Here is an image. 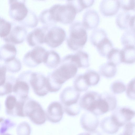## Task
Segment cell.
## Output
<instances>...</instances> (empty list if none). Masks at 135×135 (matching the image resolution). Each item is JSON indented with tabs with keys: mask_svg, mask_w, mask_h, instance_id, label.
<instances>
[{
	"mask_svg": "<svg viewBox=\"0 0 135 135\" xmlns=\"http://www.w3.org/2000/svg\"><path fill=\"white\" fill-rule=\"evenodd\" d=\"M5 105L6 114L8 115L17 117L19 102L17 98L15 96L9 95L6 98Z\"/></svg>",
	"mask_w": 135,
	"mask_h": 135,
	"instance_id": "d6986e66",
	"label": "cell"
},
{
	"mask_svg": "<svg viewBox=\"0 0 135 135\" xmlns=\"http://www.w3.org/2000/svg\"><path fill=\"white\" fill-rule=\"evenodd\" d=\"M100 22V17L98 12L90 9L87 10L83 16V23L86 30L95 28Z\"/></svg>",
	"mask_w": 135,
	"mask_h": 135,
	"instance_id": "5bb4252c",
	"label": "cell"
},
{
	"mask_svg": "<svg viewBox=\"0 0 135 135\" xmlns=\"http://www.w3.org/2000/svg\"><path fill=\"white\" fill-rule=\"evenodd\" d=\"M106 57L107 62L116 66L122 63L121 50L119 49L113 48Z\"/></svg>",
	"mask_w": 135,
	"mask_h": 135,
	"instance_id": "1f68e13d",
	"label": "cell"
},
{
	"mask_svg": "<svg viewBox=\"0 0 135 135\" xmlns=\"http://www.w3.org/2000/svg\"><path fill=\"white\" fill-rule=\"evenodd\" d=\"M135 15L129 11H123L117 16L115 20L117 25L120 29L135 30Z\"/></svg>",
	"mask_w": 135,
	"mask_h": 135,
	"instance_id": "30bf717a",
	"label": "cell"
},
{
	"mask_svg": "<svg viewBox=\"0 0 135 135\" xmlns=\"http://www.w3.org/2000/svg\"><path fill=\"white\" fill-rule=\"evenodd\" d=\"M96 47L99 54L102 56L105 57L113 48V44L112 41L107 37Z\"/></svg>",
	"mask_w": 135,
	"mask_h": 135,
	"instance_id": "d4e9b609",
	"label": "cell"
},
{
	"mask_svg": "<svg viewBox=\"0 0 135 135\" xmlns=\"http://www.w3.org/2000/svg\"><path fill=\"white\" fill-rule=\"evenodd\" d=\"M119 135H132L129 133L123 131V133H121Z\"/></svg>",
	"mask_w": 135,
	"mask_h": 135,
	"instance_id": "b9f144b4",
	"label": "cell"
},
{
	"mask_svg": "<svg viewBox=\"0 0 135 135\" xmlns=\"http://www.w3.org/2000/svg\"><path fill=\"white\" fill-rule=\"evenodd\" d=\"M16 80L13 76L6 77L5 83L0 86V96L11 94L13 92V86Z\"/></svg>",
	"mask_w": 135,
	"mask_h": 135,
	"instance_id": "f1b7e54d",
	"label": "cell"
},
{
	"mask_svg": "<svg viewBox=\"0 0 135 135\" xmlns=\"http://www.w3.org/2000/svg\"><path fill=\"white\" fill-rule=\"evenodd\" d=\"M29 84L35 94L38 96H44L49 92L47 78L41 73L32 72L30 76Z\"/></svg>",
	"mask_w": 135,
	"mask_h": 135,
	"instance_id": "277c9868",
	"label": "cell"
},
{
	"mask_svg": "<svg viewBox=\"0 0 135 135\" xmlns=\"http://www.w3.org/2000/svg\"><path fill=\"white\" fill-rule=\"evenodd\" d=\"M100 125L103 131L109 134H115L120 128L114 122L110 116L103 118L100 122Z\"/></svg>",
	"mask_w": 135,
	"mask_h": 135,
	"instance_id": "ffe728a7",
	"label": "cell"
},
{
	"mask_svg": "<svg viewBox=\"0 0 135 135\" xmlns=\"http://www.w3.org/2000/svg\"><path fill=\"white\" fill-rule=\"evenodd\" d=\"M126 86L122 81L117 80L113 82L110 86V89L114 94H121L126 91Z\"/></svg>",
	"mask_w": 135,
	"mask_h": 135,
	"instance_id": "e575fe53",
	"label": "cell"
},
{
	"mask_svg": "<svg viewBox=\"0 0 135 135\" xmlns=\"http://www.w3.org/2000/svg\"><path fill=\"white\" fill-rule=\"evenodd\" d=\"M117 72L116 66L107 62L101 65L99 67V72L103 76L107 78L114 77Z\"/></svg>",
	"mask_w": 135,
	"mask_h": 135,
	"instance_id": "cb8c5ba5",
	"label": "cell"
},
{
	"mask_svg": "<svg viewBox=\"0 0 135 135\" xmlns=\"http://www.w3.org/2000/svg\"><path fill=\"white\" fill-rule=\"evenodd\" d=\"M81 127L85 130L91 132L95 131L99 121L97 116L89 112L84 113L80 119Z\"/></svg>",
	"mask_w": 135,
	"mask_h": 135,
	"instance_id": "7c38bea8",
	"label": "cell"
},
{
	"mask_svg": "<svg viewBox=\"0 0 135 135\" xmlns=\"http://www.w3.org/2000/svg\"><path fill=\"white\" fill-rule=\"evenodd\" d=\"M99 7L101 13L106 16L115 15L120 8L119 0H102Z\"/></svg>",
	"mask_w": 135,
	"mask_h": 135,
	"instance_id": "2e32d148",
	"label": "cell"
},
{
	"mask_svg": "<svg viewBox=\"0 0 135 135\" xmlns=\"http://www.w3.org/2000/svg\"><path fill=\"white\" fill-rule=\"evenodd\" d=\"M50 18L53 23L59 22L64 24L73 22L77 13L70 5L55 4L47 10Z\"/></svg>",
	"mask_w": 135,
	"mask_h": 135,
	"instance_id": "3957f363",
	"label": "cell"
},
{
	"mask_svg": "<svg viewBox=\"0 0 135 135\" xmlns=\"http://www.w3.org/2000/svg\"><path fill=\"white\" fill-rule=\"evenodd\" d=\"M101 94L93 91L85 92L80 98L79 105L81 108L89 111L95 102L100 98Z\"/></svg>",
	"mask_w": 135,
	"mask_h": 135,
	"instance_id": "9a60e30c",
	"label": "cell"
},
{
	"mask_svg": "<svg viewBox=\"0 0 135 135\" xmlns=\"http://www.w3.org/2000/svg\"><path fill=\"white\" fill-rule=\"evenodd\" d=\"M7 71L6 68L4 65H0V86L6 82Z\"/></svg>",
	"mask_w": 135,
	"mask_h": 135,
	"instance_id": "ab89813d",
	"label": "cell"
},
{
	"mask_svg": "<svg viewBox=\"0 0 135 135\" xmlns=\"http://www.w3.org/2000/svg\"><path fill=\"white\" fill-rule=\"evenodd\" d=\"M1 135H11V134H9V133H5L4 134H2Z\"/></svg>",
	"mask_w": 135,
	"mask_h": 135,
	"instance_id": "ee69618b",
	"label": "cell"
},
{
	"mask_svg": "<svg viewBox=\"0 0 135 135\" xmlns=\"http://www.w3.org/2000/svg\"><path fill=\"white\" fill-rule=\"evenodd\" d=\"M45 28H37L28 34L27 41L29 45L37 46L45 42L47 34L45 32Z\"/></svg>",
	"mask_w": 135,
	"mask_h": 135,
	"instance_id": "e0dca14e",
	"label": "cell"
},
{
	"mask_svg": "<svg viewBox=\"0 0 135 135\" xmlns=\"http://www.w3.org/2000/svg\"><path fill=\"white\" fill-rule=\"evenodd\" d=\"M121 50L122 62L127 64L135 62V47H123Z\"/></svg>",
	"mask_w": 135,
	"mask_h": 135,
	"instance_id": "603a6c76",
	"label": "cell"
},
{
	"mask_svg": "<svg viewBox=\"0 0 135 135\" xmlns=\"http://www.w3.org/2000/svg\"><path fill=\"white\" fill-rule=\"evenodd\" d=\"M120 40L124 47H135V30H126L122 34Z\"/></svg>",
	"mask_w": 135,
	"mask_h": 135,
	"instance_id": "4316f807",
	"label": "cell"
},
{
	"mask_svg": "<svg viewBox=\"0 0 135 135\" xmlns=\"http://www.w3.org/2000/svg\"><path fill=\"white\" fill-rule=\"evenodd\" d=\"M9 13L15 20L20 21L27 16L28 10L24 2L19 1H10Z\"/></svg>",
	"mask_w": 135,
	"mask_h": 135,
	"instance_id": "8fae6325",
	"label": "cell"
},
{
	"mask_svg": "<svg viewBox=\"0 0 135 135\" xmlns=\"http://www.w3.org/2000/svg\"><path fill=\"white\" fill-rule=\"evenodd\" d=\"M61 62L60 57L57 53L53 50L47 51L43 63L47 68L55 69L59 66Z\"/></svg>",
	"mask_w": 135,
	"mask_h": 135,
	"instance_id": "7402d4cb",
	"label": "cell"
},
{
	"mask_svg": "<svg viewBox=\"0 0 135 135\" xmlns=\"http://www.w3.org/2000/svg\"><path fill=\"white\" fill-rule=\"evenodd\" d=\"M31 131V129L30 124L25 121L19 123L16 128L17 135H30Z\"/></svg>",
	"mask_w": 135,
	"mask_h": 135,
	"instance_id": "d590c367",
	"label": "cell"
},
{
	"mask_svg": "<svg viewBox=\"0 0 135 135\" xmlns=\"http://www.w3.org/2000/svg\"><path fill=\"white\" fill-rule=\"evenodd\" d=\"M64 112L61 103L54 101L50 103L47 107L46 113V117L51 123H58L62 119Z\"/></svg>",
	"mask_w": 135,
	"mask_h": 135,
	"instance_id": "9c48e42d",
	"label": "cell"
},
{
	"mask_svg": "<svg viewBox=\"0 0 135 135\" xmlns=\"http://www.w3.org/2000/svg\"><path fill=\"white\" fill-rule=\"evenodd\" d=\"M89 132L90 135H102V134L98 131H95Z\"/></svg>",
	"mask_w": 135,
	"mask_h": 135,
	"instance_id": "60d3db41",
	"label": "cell"
},
{
	"mask_svg": "<svg viewBox=\"0 0 135 135\" xmlns=\"http://www.w3.org/2000/svg\"><path fill=\"white\" fill-rule=\"evenodd\" d=\"M17 50L12 44H7L0 49V59L4 62L9 61L15 58Z\"/></svg>",
	"mask_w": 135,
	"mask_h": 135,
	"instance_id": "44dd1931",
	"label": "cell"
},
{
	"mask_svg": "<svg viewBox=\"0 0 135 135\" xmlns=\"http://www.w3.org/2000/svg\"><path fill=\"white\" fill-rule=\"evenodd\" d=\"M24 114L36 125H41L47 120L46 113L39 103L28 97L24 101Z\"/></svg>",
	"mask_w": 135,
	"mask_h": 135,
	"instance_id": "7a4b0ae2",
	"label": "cell"
},
{
	"mask_svg": "<svg viewBox=\"0 0 135 135\" xmlns=\"http://www.w3.org/2000/svg\"><path fill=\"white\" fill-rule=\"evenodd\" d=\"M28 81L18 78L13 87V92L17 99H25L28 98L30 90Z\"/></svg>",
	"mask_w": 135,
	"mask_h": 135,
	"instance_id": "4fadbf2b",
	"label": "cell"
},
{
	"mask_svg": "<svg viewBox=\"0 0 135 135\" xmlns=\"http://www.w3.org/2000/svg\"><path fill=\"white\" fill-rule=\"evenodd\" d=\"M0 107H1V105H0Z\"/></svg>",
	"mask_w": 135,
	"mask_h": 135,
	"instance_id": "f6af8a7d",
	"label": "cell"
},
{
	"mask_svg": "<svg viewBox=\"0 0 135 135\" xmlns=\"http://www.w3.org/2000/svg\"><path fill=\"white\" fill-rule=\"evenodd\" d=\"M11 23L0 17V37H6L9 33L11 29Z\"/></svg>",
	"mask_w": 135,
	"mask_h": 135,
	"instance_id": "8d00e7d4",
	"label": "cell"
},
{
	"mask_svg": "<svg viewBox=\"0 0 135 135\" xmlns=\"http://www.w3.org/2000/svg\"><path fill=\"white\" fill-rule=\"evenodd\" d=\"M68 4L71 5L76 13L80 12L84 9L92 5L94 0H74L68 1Z\"/></svg>",
	"mask_w": 135,
	"mask_h": 135,
	"instance_id": "4dcf8cb0",
	"label": "cell"
},
{
	"mask_svg": "<svg viewBox=\"0 0 135 135\" xmlns=\"http://www.w3.org/2000/svg\"><path fill=\"white\" fill-rule=\"evenodd\" d=\"M80 92L73 87L68 86L61 92L59 99L64 110L72 107L79 103Z\"/></svg>",
	"mask_w": 135,
	"mask_h": 135,
	"instance_id": "8992f818",
	"label": "cell"
},
{
	"mask_svg": "<svg viewBox=\"0 0 135 135\" xmlns=\"http://www.w3.org/2000/svg\"><path fill=\"white\" fill-rule=\"evenodd\" d=\"M47 52L43 47L36 46L25 55L23 59V63L29 68L36 67L44 62Z\"/></svg>",
	"mask_w": 135,
	"mask_h": 135,
	"instance_id": "5b68a950",
	"label": "cell"
},
{
	"mask_svg": "<svg viewBox=\"0 0 135 135\" xmlns=\"http://www.w3.org/2000/svg\"><path fill=\"white\" fill-rule=\"evenodd\" d=\"M73 85L74 88L80 92L86 91L89 87L83 74H79L75 77Z\"/></svg>",
	"mask_w": 135,
	"mask_h": 135,
	"instance_id": "f546056e",
	"label": "cell"
},
{
	"mask_svg": "<svg viewBox=\"0 0 135 135\" xmlns=\"http://www.w3.org/2000/svg\"><path fill=\"white\" fill-rule=\"evenodd\" d=\"M4 65L7 71L11 73H16L21 70V64L20 61L16 58L9 61L5 62Z\"/></svg>",
	"mask_w": 135,
	"mask_h": 135,
	"instance_id": "d6a6232c",
	"label": "cell"
},
{
	"mask_svg": "<svg viewBox=\"0 0 135 135\" xmlns=\"http://www.w3.org/2000/svg\"><path fill=\"white\" fill-rule=\"evenodd\" d=\"M27 34L26 30L20 26H16L5 37L6 41L15 44L22 42L25 40Z\"/></svg>",
	"mask_w": 135,
	"mask_h": 135,
	"instance_id": "ac0fdd59",
	"label": "cell"
},
{
	"mask_svg": "<svg viewBox=\"0 0 135 135\" xmlns=\"http://www.w3.org/2000/svg\"><path fill=\"white\" fill-rule=\"evenodd\" d=\"M86 29L82 23L76 22L70 26V34L67 40L69 47L74 51L82 49L88 39Z\"/></svg>",
	"mask_w": 135,
	"mask_h": 135,
	"instance_id": "6da1fadb",
	"label": "cell"
},
{
	"mask_svg": "<svg viewBox=\"0 0 135 135\" xmlns=\"http://www.w3.org/2000/svg\"><path fill=\"white\" fill-rule=\"evenodd\" d=\"M66 36L65 32L62 28L56 27H52L46 34L45 42L51 47H56L62 43Z\"/></svg>",
	"mask_w": 135,
	"mask_h": 135,
	"instance_id": "ba28073f",
	"label": "cell"
},
{
	"mask_svg": "<svg viewBox=\"0 0 135 135\" xmlns=\"http://www.w3.org/2000/svg\"><path fill=\"white\" fill-rule=\"evenodd\" d=\"M83 74L89 87L97 85L100 80V77L99 74L93 70H88Z\"/></svg>",
	"mask_w": 135,
	"mask_h": 135,
	"instance_id": "83f0119b",
	"label": "cell"
},
{
	"mask_svg": "<svg viewBox=\"0 0 135 135\" xmlns=\"http://www.w3.org/2000/svg\"><path fill=\"white\" fill-rule=\"evenodd\" d=\"M120 7L124 11H134L135 0H119Z\"/></svg>",
	"mask_w": 135,
	"mask_h": 135,
	"instance_id": "f35d334b",
	"label": "cell"
},
{
	"mask_svg": "<svg viewBox=\"0 0 135 135\" xmlns=\"http://www.w3.org/2000/svg\"><path fill=\"white\" fill-rule=\"evenodd\" d=\"M15 123L9 119L0 117V135L5 133L9 129L14 127Z\"/></svg>",
	"mask_w": 135,
	"mask_h": 135,
	"instance_id": "836d02e7",
	"label": "cell"
},
{
	"mask_svg": "<svg viewBox=\"0 0 135 135\" xmlns=\"http://www.w3.org/2000/svg\"><path fill=\"white\" fill-rule=\"evenodd\" d=\"M135 79L133 78L128 83L126 89V94L130 100H135Z\"/></svg>",
	"mask_w": 135,
	"mask_h": 135,
	"instance_id": "74e56055",
	"label": "cell"
},
{
	"mask_svg": "<svg viewBox=\"0 0 135 135\" xmlns=\"http://www.w3.org/2000/svg\"><path fill=\"white\" fill-rule=\"evenodd\" d=\"M78 135H90L89 132H85L80 133Z\"/></svg>",
	"mask_w": 135,
	"mask_h": 135,
	"instance_id": "7bdbcfd3",
	"label": "cell"
},
{
	"mask_svg": "<svg viewBox=\"0 0 135 135\" xmlns=\"http://www.w3.org/2000/svg\"><path fill=\"white\" fill-rule=\"evenodd\" d=\"M107 37V34L104 30L102 28H98L92 31L90 36V40L91 44L96 47Z\"/></svg>",
	"mask_w": 135,
	"mask_h": 135,
	"instance_id": "484cf974",
	"label": "cell"
},
{
	"mask_svg": "<svg viewBox=\"0 0 135 135\" xmlns=\"http://www.w3.org/2000/svg\"><path fill=\"white\" fill-rule=\"evenodd\" d=\"M134 116V111L130 108L120 106L113 110L110 116L115 124L120 127L129 122Z\"/></svg>",
	"mask_w": 135,
	"mask_h": 135,
	"instance_id": "52a82bcc",
	"label": "cell"
}]
</instances>
